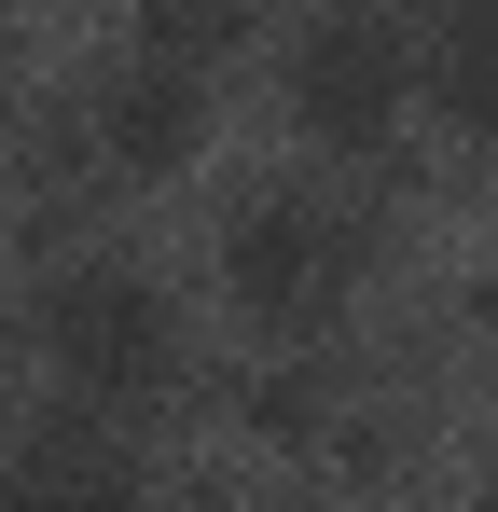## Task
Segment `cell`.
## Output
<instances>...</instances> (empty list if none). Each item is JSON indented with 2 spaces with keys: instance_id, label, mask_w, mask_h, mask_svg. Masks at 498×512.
Wrapping results in <instances>:
<instances>
[{
  "instance_id": "ba28073f",
  "label": "cell",
  "mask_w": 498,
  "mask_h": 512,
  "mask_svg": "<svg viewBox=\"0 0 498 512\" xmlns=\"http://www.w3.org/2000/svg\"><path fill=\"white\" fill-rule=\"evenodd\" d=\"M0 97H14V84H0Z\"/></svg>"
},
{
  "instance_id": "52a82bcc",
  "label": "cell",
  "mask_w": 498,
  "mask_h": 512,
  "mask_svg": "<svg viewBox=\"0 0 498 512\" xmlns=\"http://www.w3.org/2000/svg\"><path fill=\"white\" fill-rule=\"evenodd\" d=\"M249 0H139V42L153 56H180V70H222V56H249Z\"/></svg>"
},
{
  "instance_id": "3957f363",
  "label": "cell",
  "mask_w": 498,
  "mask_h": 512,
  "mask_svg": "<svg viewBox=\"0 0 498 512\" xmlns=\"http://www.w3.org/2000/svg\"><path fill=\"white\" fill-rule=\"evenodd\" d=\"M346 277H360V222L319 194H263L222 222V291H236L249 333H319L346 305Z\"/></svg>"
},
{
  "instance_id": "7a4b0ae2",
  "label": "cell",
  "mask_w": 498,
  "mask_h": 512,
  "mask_svg": "<svg viewBox=\"0 0 498 512\" xmlns=\"http://www.w3.org/2000/svg\"><path fill=\"white\" fill-rule=\"evenodd\" d=\"M415 84H429V56L402 42V14H374V0H332L319 28L291 42V125L319 153H388Z\"/></svg>"
},
{
  "instance_id": "8992f818",
  "label": "cell",
  "mask_w": 498,
  "mask_h": 512,
  "mask_svg": "<svg viewBox=\"0 0 498 512\" xmlns=\"http://www.w3.org/2000/svg\"><path fill=\"white\" fill-rule=\"evenodd\" d=\"M83 416H97V402H83ZM83 416H42L14 457H0V471H14V499H111V485H125V443H111V429H83Z\"/></svg>"
},
{
  "instance_id": "5b68a950",
  "label": "cell",
  "mask_w": 498,
  "mask_h": 512,
  "mask_svg": "<svg viewBox=\"0 0 498 512\" xmlns=\"http://www.w3.org/2000/svg\"><path fill=\"white\" fill-rule=\"evenodd\" d=\"M429 97L457 111L471 153H498V0H457V14H443V42H429Z\"/></svg>"
},
{
  "instance_id": "277c9868",
  "label": "cell",
  "mask_w": 498,
  "mask_h": 512,
  "mask_svg": "<svg viewBox=\"0 0 498 512\" xmlns=\"http://www.w3.org/2000/svg\"><path fill=\"white\" fill-rule=\"evenodd\" d=\"M208 153V70H180V56H125L111 84H97V167L111 180H180Z\"/></svg>"
},
{
  "instance_id": "6da1fadb",
  "label": "cell",
  "mask_w": 498,
  "mask_h": 512,
  "mask_svg": "<svg viewBox=\"0 0 498 512\" xmlns=\"http://www.w3.org/2000/svg\"><path fill=\"white\" fill-rule=\"evenodd\" d=\"M42 360H56L70 402L139 416V402H166V374H180V319H166V291L139 263H70L42 291Z\"/></svg>"
}]
</instances>
